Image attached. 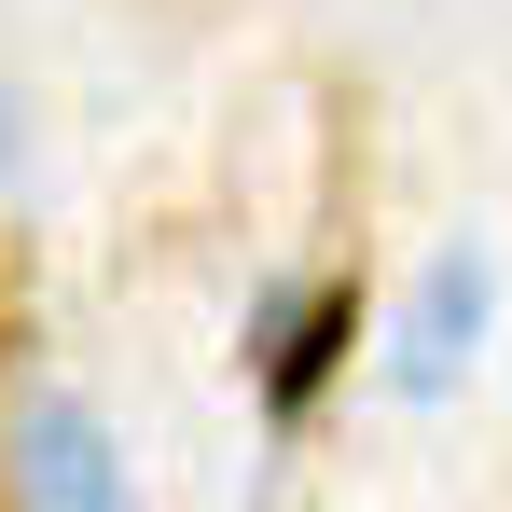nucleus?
<instances>
[{
    "instance_id": "nucleus-1",
    "label": "nucleus",
    "mask_w": 512,
    "mask_h": 512,
    "mask_svg": "<svg viewBox=\"0 0 512 512\" xmlns=\"http://www.w3.org/2000/svg\"><path fill=\"white\" fill-rule=\"evenodd\" d=\"M360 346V291H291L277 319H263V416H305L319 388H333V360Z\"/></svg>"
},
{
    "instance_id": "nucleus-2",
    "label": "nucleus",
    "mask_w": 512,
    "mask_h": 512,
    "mask_svg": "<svg viewBox=\"0 0 512 512\" xmlns=\"http://www.w3.org/2000/svg\"><path fill=\"white\" fill-rule=\"evenodd\" d=\"M14 471H28V512H125V485H111V443H97L84 402H28V429H14Z\"/></svg>"
},
{
    "instance_id": "nucleus-3",
    "label": "nucleus",
    "mask_w": 512,
    "mask_h": 512,
    "mask_svg": "<svg viewBox=\"0 0 512 512\" xmlns=\"http://www.w3.org/2000/svg\"><path fill=\"white\" fill-rule=\"evenodd\" d=\"M471 319H485V263H443L416 291V319H402V388H443L457 346H471Z\"/></svg>"
}]
</instances>
